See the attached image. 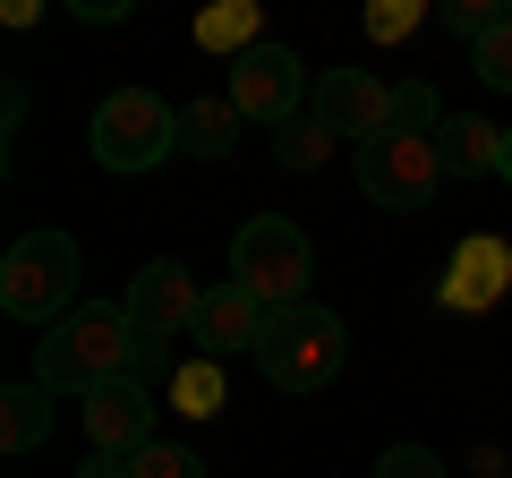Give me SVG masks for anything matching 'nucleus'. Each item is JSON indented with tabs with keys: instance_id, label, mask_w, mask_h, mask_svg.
Listing matches in <instances>:
<instances>
[{
	"instance_id": "1",
	"label": "nucleus",
	"mask_w": 512,
	"mask_h": 478,
	"mask_svg": "<svg viewBox=\"0 0 512 478\" xmlns=\"http://www.w3.org/2000/svg\"><path fill=\"white\" fill-rule=\"evenodd\" d=\"M146 368V342H137V325H128L120 299H86L77 316H60L52 333L35 342V385L52 393V402H86V393H103L111 376Z\"/></svg>"
},
{
	"instance_id": "2",
	"label": "nucleus",
	"mask_w": 512,
	"mask_h": 478,
	"mask_svg": "<svg viewBox=\"0 0 512 478\" xmlns=\"http://www.w3.org/2000/svg\"><path fill=\"white\" fill-rule=\"evenodd\" d=\"M77 274H86V248H77L69 231H26L9 257H0V308L18 316V325H35V333H52L60 316H77L86 299H77Z\"/></svg>"
},
{
	"instance_id": "3",
	"label": "nucleus",
	"mask_w": 512,
	"mask_h": 478,
	"mask_svg": "<svg viewBox=\"0 0 512 478\" xmlns=\"http://www.w3.org/2000/svg\"><path fill=\"white\" fill-rule=\"evenodd\" d=\"M342 359H350V325L333 308H316V299L282 308L274 325H265V350H256L265 385H282V393H325L333 376H342Z\"/></svg>"
},
{
	"instance_id": "4",
	"label": "nucleus",
	"mask_w": 512,
	"mask_h": 478,
	"mask_svg": "<svg viewBox=\"0 0 512 478\" xmlns=\"http://www.w3.org/2000/svg\"><path fill=\"white\" fill-rule=\"evenodd\" d=\"M171 154H180V111H171L163 94L120 86V94L94 103V163H103V171L137 180V171H163Z\"/></svg>"
},
{
	"instance_id": "5",
	"label": "nucleus",
	"mask_w": 512,
	"mask_h": 478,
	"mask_svg": "<svg viewBox=\"0 0 512 478\" xmlns=\"http://www.w3.org/2000/svg\"><path fill=\"white\" fill-rule=\"evenodd\" d=\"M308 274H316V248H308V231L291 214H256V222L231 231V282L256 291L274 316L308 299Z\"/></svg>"
},
{
	"instance_id": "6",
	"label": "nucleus",
	"mask_w": 512,
	"mask_h": 478,
	"mask_svg": "<svg viewBox=\"0 0 512 478\" xmlns=\"http://www.w3.org/2000/svg\"><path fill=\"white\" fill-rule=\"evenodd\" d=\"M359 188L367 205L384 214H427L444 197V154H436V129H384L359 146Z\"/></svg>"
},
{
	"instance_id": "7",
	"label": "nucleus",
	"mask_w": 512,
	"mask_h": 478,
	"mask_svg": "<svg viewBox=\"0 0 512 478\" xmlns=\"http://www.w3.org/2000/svg\"><path fill=\"white\" fill-rule=\"evenodd\" d=\"M128 325H137V342H146V376H163V350L171 342H197V316H205V291L188 282L180 257H154L137 265V282L120 291Z\"/></svg>"
},
{
	"instance_id": "8",
	"label": "nucleus",
	"mask_w": 512,
	"mask_h": 478,
	"mask_svg": "<svg viewBox=\"0 0 512 478\" xmlns=\"http://www.w3.org/2000/svg\"><path fill=\"white\" fill-rule=\"evenodd\" d=\"M308 86H316V69L291 52V43H256V52H239L231 60V103H239V120H256V129H291L299 111H308Z\"/></svg>"
},
{
	"instance_id": "9",
	"label": "nucleus",
	"mask_w": 512,
	"mask_h": 478,
	"mask_svg": "<svg viewBox=\"0 0 512 478\" xmlns=\"http://www.w3.org/2000/svg\"><path fill=\"white\" fill-rule=\"evenodd\" d=\"M308 120L325 137H384L393 129V86L384 77H367V69H316V86H308Z\"/></svg>"
},
{
	"instance_id": "10",
	"label": "nucleus",
	"mask_w": 512,
	"mask_h": 478,
	"mask_svg": "<svg viewBox=\"0 0 512 478\" xmlns=\"http://www.w3.org/2000/svg\"><path fill=\"white\" fill-rule=\"evenodd\" d=\"M154 410H163V393H154L146 368H128V376H111L103 393H86L94 453H146V444H154Z\"/></svg>"
},
{
	"instance_id": "11",
	"label": "nucleus",
	"mask_w": 512,
	"mask_h": 478,
	"mask_svg": "<svg viewBox=\"0 0 512 478\" xmlns=\"http://www.w3.org/2000/svg\"><path fill=\"white\" fill-rule=\"evenodd\" d=\"M265 325L274 308L239 282H214L205 291V316H197V359H239V350H265Z\"/></svg>"
},
{
	"instance_id": "12",
	"label": "nucleus",
	"mask_w": 512,
	"mask_h": 478,
	"mask_svg": "<svg viewBox=\"0 0 512 478\" xmlns=\"http://www.w3.org/2000/svg\"><path fill=\"white\" fill-rule=\"evenodd\" d=\"M512 291V248L495 231H470L453 248V274H444V308H461V316H478V308H495V299Z\"/></svg>"
},
{
	"instance_id": "13",
	"label": "nucleus",
	"mask_w": 512,
	"mask_h": 478,
	"mask_svg": "<svg viewBox=\"0 0 512 478\" xmlns=\"http://www.w3.org/2000/svg\"><path fill=\"white\" fill-rule=\"evenodd\" d=\"M239 129H248V120H239L231 94H188V103H180V146L197 154V163H231Z\"/></svg>"
},
{
	"instance_id": "14",
	"label": "nucleus",
	"mask_w": 512,
	"mask_h": 478,
	"mask_svg": "<svg viewBox=\"0 0 512 478\" xmlns=\"http://www.w3.org/2000/svg\"><path fill=\"white\" fill-rule=\"evenodd\" d=\"M436 154H444V180H478V171L504 163V129H487L478 111H444L436 120Z\"/></svg>"
},
{
	"instance_id": "15",
	"label": "nucleus",
	"mask_w": 512,
	"mask_h": 478,
	"mask_svg": "<svg viewBox=\"0 0 512 478\" xmlns=\"http://www.w3.org/2000/svg\"><path fill=\"white\" fill-rule=\"evenodd\" d=\"M188 43L214 52V60H239V52H256V43H274V35H265V18H256V0H214V9L188 26Z\"/></svg>"
},
{
	"instance_id": "16",
	"label": "nucleus",
	"mask_w": 512,
	"mask_h": 478,
	"mask_svg": "<svg viewBox=\"0 0 512 478\" xmlns=\"http://www.w3.org/2000/svg\"><path fill=\"white\" fill-rule=\"evenodd\" d=\"M43 436H52V393L26 376V385L0 393V453H35Z\"/></svg>"
},
{
	"instance_id": "17",
	"label": "nucleus",
	"mask_w": 512,
	"mask_h": 478,
	"mask_svg": "<svg viewBox=\"0 0 512 478\" xmlns=\"http://www.w3.org/2000/svg\"><path fill=\"white\" fill-rule=\"evenodd\" d=\"M171 410L180 419H222V359H180L171 368Z\"/></svg>"
},
{
	"instance_id": "18",
	"label": "nucleus",
	"mask_w": 512,
	"mask_h": 478,
	"mask_svg": "<svg viewBox=\"0 0 512 478\" xmlns=\"http://www.w3.org/2000/svg\"><path fill=\"white\" fill-rule=\"evenodd\" d=\"M470 69H478V86L512 94V18L495 26V35H478V43H470Z\"/></svg>"
},
{
	"instance_id": "19",
	"label": "nucleus",
	"mask_w": 512,
	"mask_h": 478,
	"mask_svg": "<svg viewBox=\"0 0 512 478\" xmlns=\"http://www.w3.org/2000/svg\"><path fill=\"white\" fill-rule=\"evenodd\" d=\"M325 146H333V137L325 129H316V120H308V111H299V120H291V129H282V171H308V163H325Z\"/></svg>"
},
{
	"instance_id": "20",
	"label": "nucleus",
	"mask_w": 512,
	"mask_h": 478,
	"mask_svg": "<svg viewBox=\"0 0 512 478\" xmlns=\"http://www.w3.org/2000/svg\"><path fill=\"white\" fill-rule=\"evenodd\" d=\"M137 478H205V461L188 453V444H163V436H154L146 453H137Z\"/></svg>"
},
{
	"instance_id": "21",
	"label": "nucleus",
	"mask_w": 512,
	"mask_h": 478,
	"mask_svg": "<svg viewBox=\"0 0 512 478\" xmlns=\"http://www.w3.org/2000/svg\"><path fill=\"white\" fill-rule=\"evenodd\" d=\"M367 478H444V461L427 453V444H393V453H376Z\"/></svg>"
},
{
	"instance_id": "22",
	"label": "nucleus",
	"mask_w": 512,
	"mask_h": 478,
	"mask_svg": "<svg viewBox=\"0 0 512 478\" xmlns=\"http://www.w3.org/2000/svg\"><path fill=\"white\" fill-rule=\"evenodd\" d=\"M367 35H376V43L419 35V0H376V9H367Z\"/></svg>"
},
{
	"instance_id": "23",
	"label": "nucleus",
	"mask_w": 512,
	"mask_h": 478,
	"mask_svg": "<svg viewBox=\"0 0 512 478\" xmlns=\"http://www.w3.org/2000/svg\"><path fill=\"white\" fill-rule=\"evenodd\" d=\"M512 18V9H487V0H444V26H453V35H495V26H504Z\"/></svg>"
},
{
	"instance_id": "24",
	"label": "nucleus",
	"mask_w": 512,
	"mask_h": 478,
	"mask_svg": "<svg viewBox=\"0 0 512 478\" xmlns=\"http://www.w3.org/2000/svg\"><path fill=\"white\" fill-rule=\"evenodd\" d=\"M77 478H137V453H86Z\"/></svg>"
},
{
	"instance_id": "25",
	"label": "nucleus",
	"mask_w": 512,
	"mask_h": 478,
	"mask_svg": "<svg viewBox=\"0 0 512 478\" xmlns=\"http://www.w3.org/2000/svg\"><path fill=\"white\" fill-rule=\"evenodd\" d=\"M77 18H86V26H111V18H128V0H77Z\"/></svg>"
},
{
	"instance_id": "26",
	"label": "nucleus",
	"mask_w": 512,
	"mask_h": 478,
	"mask_svg": "<svg viewBox=\"0 0 512 478\" xmlns=\"http://www.w3.org/2000/svg\"><path fill=\"white\" fill-rule=\"evenodd\" d=\"M495 180H512V129H504V163H495Z\"/></svg>"
}]
</instances>
